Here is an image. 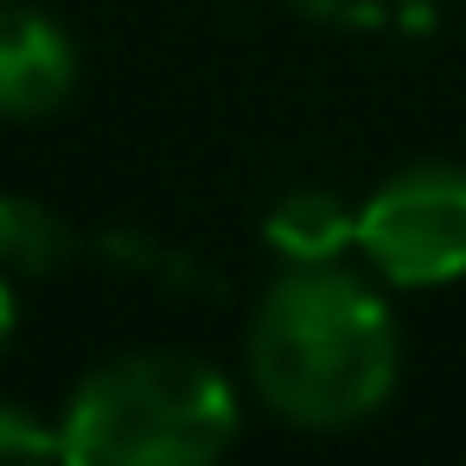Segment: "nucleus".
I'll list each match as a JSON object with an SVG mask.
<instances>
[{"mask_svg": "<svg viewBox=\"0 0 466 466\" xmlns=\"http://www.w3.org/2000/svg\"><path fill=\"white\" fill-rule=\"evenodd\" d=\"M396 319L383 294L339 262H288L249 319L256 396L294 428H351L396 390Z\"/></svg>", "mask_w": 466, "mask_h": 466, "instance_id": "obj_1", "label": "nucleus"}, {"mask_svg": "<svg viewBox=\"0 0 466 466\" xmlns=\"http://www.w3.org/2000/svg\"><path fill=\"white\" fill-rule=\"evenodd\" d=\"M58 434L84 466H205L237 434V396L205 358L128 351L77 383Z\"/></svg>", "mask_w": 466, "mask_h": 466, "instance_id": "obj_2", "label": "nucleus"}, {"mask_svg": "<svg viewBox=\"0 0 466 466\" xmlns=\"http://www.w3.org/2000/svg\"><path fill=\"white\" fill-rule=\"evenodd\" d=\"M364 262L396 288H441L466 275V173L421 160L383 179L358 211Z\"/></svg>", "mask_w": 466, "mask_h": 466, "instance_id": "obj_3", "label": "nucleus"}, {"mask_svg": "<svg viewBox=\"0 0 466 466\" xmlns=\"http://www.w3.org/2000/svg\"><path fill=\"white\" fill-rule=\"evenodd\" d=\"M71 84H77V52L65 26L20 7V0H0V116L39 122L65 109Z\"/></svg>", "mask_w": 466, "mask_h": 466, "instance_id": "obj_4", "label": "nucleus"}, {"mask_svg": "<svg viewBox=\"0 0 466 466\" xmlns=\"http://www.w3.org/2000/svg\"><path fill=\"white\" fill-rule=\"evenodd\" d=\"M268 243L288 262H339L345 243H358V211L332 192H288L268 211Z\"/></svg>", "mask_w": 466, "mask_h": 466, "instance_id": "obj_5", "label": "nucleus"}, {"mask_svg": "<svg viewBox=\"0 0 466 466\" xmlns=\"http://www.w3.org/2000/svg\"><path fill=\"white\" fill-rule=\"evenodd\" d=\"M71 262V230L58 211H46L39 198L0 192V268L14 275H52Z\"/></svg>", "mask_w": 466, "mask_h": 466, "instance_id": "obj_6", "label": "nucleus"}, {"mask_svg": "<svg viewBox=\"0 0 466 466\" xmlns=\"http://www.w3.org/2000/svg\"><path fill=\"white\" fill-rule=\"evenodd\" d=\"M7 460H65V434L39 428L26 409H0V466Z\"/></svg>", "mask_w": 466, "mask_h": 466, "instance_id": "obj_7", "label": "nucleus"}, {"mask_svg": "<svg viewBox=\"0 0 466 466\" xmlns=\"http://www.w3.org/2000/svg\"><path fill=\"white\" fill-rule=\"evenodd\" d=\"M7 339H14V288L0 275V351H7Z\"/></svg>", "mask_w": 466, "mask_h": 466, "instance_id": "obj_8", "label": "nucleus"}]
</instances>
